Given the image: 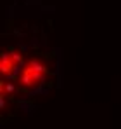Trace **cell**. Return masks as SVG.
<instances>
[{
    "instance_id": "1",
    "label": "cell",
    "mask_w": 121,
    "mask_h": 129,
    "mask_svg": "<svg viewBox=\"0 0 121 129\" xmlns=\"http://www.w3.org/2000/svg\"><path fill=\"white\" fill-rule=\"evenodd\" d=\"M45 75H47V64L42 59H38V58H31V59H28L24 63L22 70L19 72L18 82H19V86L26 87V89L28 87H35L38 84H42Z\"/></svg>"
},
{
    "instance_id": "2",
    "label": "cell",
    "mask_w": 121,
    "mask_h": 129,
    "mask_svg": "<svg viewBox=\"0 0 121 129\" xmlns=\"http://www.w3.org/2000/svg\"><path fill=\"white\" fill-rule=\"evenodd\" d=\"M22 64V56L18 51L4 52L0 56V73L4 77H12L18 72V66Z\"/></svg>"
}]
</instances>
